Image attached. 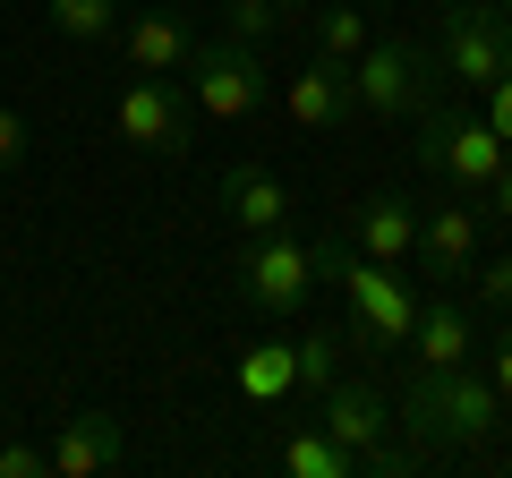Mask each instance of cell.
I'll return each instance as SVG.
<instances>
[{
    "label": "cell",
    "mask_w": 512,
    "mask_h": 478,
    "mask_svg": "<svg viewBox=\"0 0 512 478\" xmlns=\"http://www.w3.org/2000/svg\"><path fill=\"white\" fill-rule=\"evenodd\" d=\"M393 427L436 461V453H453V444L495 436V427H504V393H495L487 368H470V359H461V368H410L402 402H393Z\"/></svg>",
    "instance_id": "1"
},
{
    "label": "cell",
    "mask_w": 512,
    "mask_h": 478,
    "mask_svg": "<svg viewBox=\"0 0 512 478\" xmlns=\"http://www.w3.org/2000/svg\"><path fill=\"white\" fill-rule=\"evenodd\" d=\"M333 282H342V299H350V342L359 350H410V325H419V282L402 274V265H376V257H359L342 239V265H333Z\"/></svg>",
    "instance_id": "2"
},
{
    "label": "cell",
    "mask_w": 512,
    "mask_h": 478,
    "mask_svg": "<svg viewBox=\"0 0 512 478\" xmlns=\"http://www.w3.org/2000/svg\"><path fill=\"white\" fill-rule=\"evenodd\" d=\"M410 120H419V146H410V163H419V171H436V180H453L461 197H478V188L495 180V163L512 154L504 137H495L487 120H478V111H453L444 94H436V103H419Z\"/></svg>",
    "instance_id": "3"
},
{
    "label": "cell",
    "mask_w": 512,
    "mask_h": 478,
    "mask_svg": "<svg viewBox=\"0 0 512 478\" xmlns=\"http://www.w3.org/2000/svg\"><path fill=\"white\" fill-rule=\"evenodd\" d=\"M188 94H197L205 120H248V111L274 103V69H265V52L239 35H214L188 52Z\"/></svg>",
    "instance_id": "4"
},
{
    "label": "cell",
    "mask_w": 512,
    "mask_h": 478,
    "mask_svg": "<svg viewBox=\"0 0 512 478\" xmlns=\"http://www.w3.org/2000/svg\"><path fill=\"white\" fill-rule=\"evenodd\" d=\"M436 60L419 52V43H367L359 60H350V86H359V111H376V120H410L419 103H436Z\"/></svg>",
    "instance_id": "5"
},
{
    "label": "cell",
    "mask_w": 512,
    "mask_h": 478,
    "mask_svg": "<svg viewBox=\"0 0 512 478\" xmlns=\"http://www.w3.org/2000/svg\"><path fill=\"white\" fill-rule=\"evenodd\" d=\"M239 291H248V308H265V316H299L308 291H316V257L291 231H256L248 248H239Z\"/></svg>",
    "instance_id": "6"
},
{
    "label": "cell",
    "mask_w": 512,
    "mask_h": 478,
    "mask_svg": "<svg viewBox=\"0 0 512 478\" xmlns=\"http://www.w3.org/2000/svg\"><path fill=\"white\" fill-rule=\"evenodd\" d=\"M504 35H512V18L495 9V0H478V9H444V26H436V69L453 77V86L487 94L495 69H504Z\"/></svg>",
    "instance_id": "7"
},
{
    "label": "cell",
    "mask_w": 512,
    "mask_h": 478,
    "mask_svg": "<svg viewBox=\"0 0 512 478\" xmlns=\"http://www.w3.org/2000/svg\"><path fill=\"white\" fill-rule=\"evenodd\" d=\"M282 111H291V129H316V137H333V129H350L359 120V86H350V69L342 60H299L291 77H282Z\"/></svg>",
    "instance_id": "8"
},
{
    "label": "cell",
    "mask_w": 512,
    "mask_h": 478,
    "mask_svg": "<svg viewBox=\"0 0 512 478\" xmlns=\"http://www.w3.org/2000/svg\"><path fill=\"white\" fill-rule=\"evenodd\" d=\"M120 137L137 154H188V103H180V86L171 77H137V86L120 94Z\"/></svg>",
    "instance_id": "9"
},
{
    "label": "cell",
    "mask_w": 512,
    "mask_h": 478,
    "mask_svg": "<svg viewBox=\"0 0 512 478\" xmlns=\"http://www.w3.org/2000/svg\"><path fill=\"white\" fill-rule=\"evenodd\" d=\"M478 197H453V205H427L419 214V239H410V257L427 265V282H461L478 265Z\"/></svg>",
    "instance_id": "10"
},
{
    "label": "cell",
    "mask_w": 512,
    "mask_h": 478,
    "mask_svg": "<svg viewBox=\"0 0 512 478\" xmlns=\"http://www.w3.org/2000/svg\"><path fill=\"white\" fill-rule=\"evenodd\" d=\"M43 453H52V478H111L128 470V427L111 410H77V419H60V436Z\"/></svg>",
    "instance_id": "11"
},
{
    "label": "cell",
    "mask_w": 512,
    "mask_h": 478,
    "mask_svg": "<svg viewBox=\"0 0 512 478\" xmlns=\"http://www.w3.org/2000/svg\"><path fill=\"white\" fill-rule=\"evenodd\" d=\"M222 214L239 222V231H291V214H299V197H291V180L282 171H265V163H231L222 171Z\"/></svg>",
    "instance_id": "12"
},
{
    "label": "cell",
    "mask_w": 512,
    "mask_h": 478,
    "mask_svg": "<svg viewBox=\"0 0 512 478\" xmlns=\"http://www.w3.org/2000/svg\"><path fill=\"white\" fill-rule=\"evenodd\" d=\"M316 402H325V436L333 444H350V453H376L384 444V427H393V402H384L376 385H367V376H333L325 393H316Z\"/></svg>",
    "instance_id": "13"
},
{
    "label": "cell",
    "mask_w": 512,
    "mask_h": 478,
    "mask_svg": "<svg viewBox=\"0 0 512 478\" xmlns=\"http://www.w3.org/2000/svg\"><path fill=\"white\" fill-rule=\"evenodd\" d=\"M120 43H128V60H137V77H180L188 52H197V35H188L180 9H128Z\"/></svg>",
    "instance_id": "14"
},
{
    "label": "cell",
    "mask_w": 512,
    "mask_h": 478,
    "mask_svg": "<svg viewBox=\"0 0 512 478\" xmlns=\"http://www.w3.org/2000/svg\"><path fill=\"white\" fill-rule=\"evenodd\" d=\"M470 350H478L470 308L444 299V291H427V299H419V325H410V359H419V368H461Z\"/></svg>",
    "instance_id": "15"
},
{
    "label": "cell",
    "mask_w": 512,
    "mask_h": 478,
    "mask_svg": "<svg viewBox=\"0 0 512 478\" xmlns=\"http://www.w3.org/2000/svg\"><path fill=\"white\" fill-rule=\"evenodd\" d=\"M410 239H419V205L410 197H367L350 214V248L376 265H410Z\"/></svg>",
    "instance_id": "16"
},
{
    "label": "cell",
    "mask_w": 512,
    "mask_h": 478,
    "mask_svg": "<svg viewBox=\"0 0 512 478\" xmlns=\"http://www.w3.org/2000/svg\"><path fill=\"white\" fill-rule=\"evenodd\" d=\"M239 393H248V402H282V393H299V342L239 350Z\"/></svg>",
    "instance_id": "17"
},
{
    "label": "cell",
    "mask_w": 512,
    "mask_h": 478,
    "mask_svg": "<svg viewBox=\"0 0 512 478\" xmlns=\"http://www.w3.org/2000/svg\"><path fill=\"white\" fill-rule=\"evenodd\" d=\"M282 470H291V478H359V453H350V444H333L325 427H291Z\"/></svg>",
    "instance_id": "18"
},
{
    "label": "cell",
    "mask_w": 512,
    "mask_h": 478,
    "mask_svg": "<svg viewBox=\"0 0 512 478\" xmlns=\"http://www.w3.org/2000/svg\"><path fill=\"white\" fill-rule=\"evenodd\" d=\"M120 0H52V35L60 43H111L120 35Z\"/></svg>",
    "instance_id": "19"
},
{
    "label": "cell",
    "mask_w": 512,
    "mask_h": 478,
    "mask_svg": "<svg viewBox=\"0 0 512 478\" xmlns=\"http://www.w3.org/2000/svg\"><path fill=\"white\" fill-rule=\"evenodd\" d=\"M367 43H376V35H367V9H359V0H333V9H316V52H325V60H342V69H350Z\"/></svg>",
    "instance_id": "20"
},
{
    "label": "cell",
    "mask_w": 512,
    "mask_h": 478,
    "mask_svg": "<svg viewBox=\"0 0 512 478\" xmlns=\"http://www.w3.org/2000/svg\"><path fill=\"white\" fill-rule=\"evenodd\" d=\"M342 350H350V333H325V325H316V333H299V385H308V393H325L333 376H342Z\"/></svg>",
    "instance_id": "21"
},
{
    "label": "cell",
    "mask_w": 512,
    "mask_h": 478,
    "mask_svg": "<svg viewBox=\"0 0 512 478\" xmlns=\"http://www.w3.org/2000/svg\"><path fill=\"white\" fill-rule=\"evenodd\" d=\"M222 35H239V43L265 52V43L282 35V9H274V0H222Z\"/></svg>",
    "instance_id": "22"
},
{
    "label": "cell",
    "mask_w": 512,
    "mask_h": 478,
    "mask_svg": "<svg viewBox=\"0 0 512 478\" xmlns=\"http://www.w3.org/2000/svg\"><path fill=\"white\" fill-rule=\"evenodd\" d=\"M26 154H35L26 111H18V103H0V180H9V171H26Z\"/></svg>",
    "instance_id": "23"
},
{
    "label": "cell",
    "mask_w": 512,
    "mask_h": 478,
    "mask_svg": "<svg viewBox=\"0 0 512 478\" xmlns=\"http://www.w3.org/2000/svg\"><path fill=\"white\" fill-rule=\"evenodd\" d=\"M470 291H478V308H504V316H512V257L470 265Z\"/></svg>",
    "instance_id": "24"
},
{
    "label": "cell",
    "mask_w": 512,
    "mask_h": 478,
    "mask_svg": "<svg viewBox=\"0 0 512 478\" xmlns=\"http://www.w3.org/2000/svg\"><path fill=\"white\" fill-rule=\"evenodd\" d=\"M0 478H52V453L26 444V436H9V444H0Z\"/></svg>",
    "instance_id": "25"
},
{
    "label": "cell",
    "mask_w": 512,
    "mask_h": 478,
    "mask_svg": "<svg viewBox=\"0 0 512 478\" xmlns=\"http://www.w3.org/2000/svg\"><path fill=\"white\" fill-rule=\"evenodd\" d=\"M478 214H495V222H512V154L495 163V180L478 188Z\"/></svg>",
    "instance_id": "26"
},
{
    "label": "cell",
    "mask_w": 512,
    "mask_h": 478,
    "mask_svg": "<svg viewBox=\"0 0 512 478\" xmlns=\"http://www.w3.org/2000/svg\"><path fill=\"white\" fill-rule=\"evenodd\" d=\"M487 385L504 393V419H512V316H504V333H495V359H487Z\"/></svg>",
    "instance_id": "27"
},
{
    "label": "cell",
    "mask_w": 512,
    "mask_h": 478,
    "mask_svg": "<svg viewBox=\"0 0 512 478\" xmlns=\"http://www.w3.org/2000/svg\"><path fill=\"white\" fill-rule=\"evenodd\" d=\"M487 129H495V137L512 146V69H504V77L487 86Z\"/></svg>",
    "instance_id": "28"
},
{
    "label": "cell",
    "mask_w": 512,
    "mask_h": 478,
    "mask_svg": "<svg viewBox=\"0 0 512 478\" xmlns=\"http://www.w3.org/2000/svg\"><path fill=\"white\" fill-rule=\"evenodd\" d=\"M419 9H436V18H444V9H478V0H419Z\"/></svg>",
    "instance_id": "29"
},
{
    "label": "cell",
    "mask_w": 512,
    "mask_h": 478,
    "mask_svg": "<svg viewBox=\"0 0 512 478\" xmlns=\"http://www.w3.org/2000/svg\"><path fill=\"white\" fill-rule=\"evenodd\" d=\"M274 9H316V0H274Z\"/></svg>",
    "instance_id": "30"
},
{
    "label": "cell",
    "mask_w": 512,
    "mask_h": 478,
    "mask_svg": "<svg viewBox=\"0 0 512 478\" xmlns=\"http://www.w3.org/2000/svg\"><path fill=\"white\" fill-rule=\"evenodd\" d=\"M504 69H512V35H504ZM504 69H495V77H504Z\"/></svg>",
    "instance_id": "31"
},
{
    "label": "cell",
    "mask_w": 512,
    "mask_h": 478,
    "mask_svg": "<svg viewBox=\"0 0 512 478\" xmlns=\"http://www.w3.org/2000/svg\"><path fill=\"white\" fill-rule=\"evenodd\" d=\"M359 9H393V0H359Z\"/></svg>",
    "instance_id": "32"
},
{
    "label": "cell",
    "mask_w": 512,
    "mask_h": 478,
    "mask_svg": "<svg viewBox=\"0 0 512 478\" xmlns=\"http://www.w3.org/2000/svg\"><path fill=\"white\" fill-rule=\"evenodd\" d=\"M495 9H504V18H512V0H495Z\"/></svg>",
    "instance_id": "33"
}]
</instances>
